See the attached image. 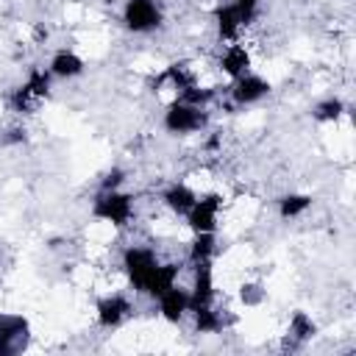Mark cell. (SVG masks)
Listing matches in <instances>:
<instances>
[{
  "label": "cell",
  "mask_w": 356,
  "mask_h": 356,
  "mask_svg": "<svg viewBox=\"0 0 356 356\" xmlns=\"http://www.w3.org/2000/svg\"><path fill=\"white\" fill-rule=\"evenodd\" d=\"M220 122L217 108L209 106H197L189 100H172L167 106H161L159 114V131L175 142H186V139H197L200 134H206L211 125Z\"/></svg>",
  "instance_id": "cell-1"
},
{
  "label": "cell",
  "mask_w": 356,
  "mask_h": 356,
  "mask_svg": "<svg viewBox=\"0 0 356 356\" xmlns=\"http://www.w3.org/2000/svg\"><path fill=\"white\" fill-rule=\"evenodd\" d=\"M167 0H120L117 3V28L134 39L161 36L170 28Z\"/></svg>",
  "instance_id": "cell-2"
},
{
  "label": "cell",
  "mask_w": 356,
  "mask_h": 356,
  "mask_svg": "<svg viewBox=\"0 0 356 356\" xmlns=\"http://www.w3.org/2000/svg\"><path fill=\"white\" fill-rule=\"evenodd\" d=\"M139 314V298L128 289H108V292H97L95 306H92V320L97 331H122L128 323H134Z\"/></svg>",
  "instance_id": "cell-3"
},
{
  "label": "cell",
  "mask_w": 356,
  "mask_h": 356,
  "mask_svg": "<svg viewBox=\"0 0 356 356\" xmlns=\"http://www.w3.org/2000/svg\"><path fill=\"white\" fill-rule=\"evenodd\" d=\"M44 70H47V75H50L56 83H75V81H81V78L89 72V61H86V56H83L78 47H72V44H58V47H53V50L47 53Z\"/></svg>",
  "instance_id": "cell-4"
},
{
  "label": "cell",
  "mask_w": 356,
  "mask_h": 356,
  "mask_svg": "<svg viewBox=\"0 0 356 356\" xmlns=\"http://www.w3.org/2000/svg\"><path fill=\"white\" fill-rule=\"evenodd\" d=\"M150 306L161 323H167L172 328H184L189 320V312H192V298H189L186 284L181 281V284H172L170 289H164Z\"/></svg>",
  "instance_id": "cell-5"
},
{
  "label": "cell",
  "mask_w": 356,
  "mask_h": 356,
  "mask_svg": "<svg viewBox=\"0 0 356 356\" xmlns=\"http://www.w3.org/2000/svg\"><path fill=\"white\" fill-rule=\"evenodd\" d=\"M312 209H314V195L300 192V189H286V192L275 195V200H273V211L281 222H298Z\"/></svg>",
  "instance_id": "cell-6"
},
{
  "label": "cell",
  "mask_w": 356,
  "mask_h": 356,
  "mask_svg": "<svg viewBox=\"0 0 356 356\" xmlns=\"http://www.w3.org/2000/svg\"><path fill=\"white\" fill-rule=\"evenodd\" d=\"M309 117L317 122V125H339L350 117V106L342 100V95H323L320 100H314V106L309 108Z\"/></svg>",
  "instance_id": "cell-7"
}]
</instances>
